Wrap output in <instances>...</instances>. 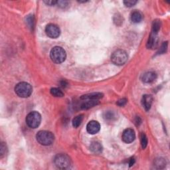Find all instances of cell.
I'll return each instance as SVG.
<instances>
[{"mask_svg": "<svg viewBox=\"0 0 170 170\" xmlns=\"http://www.w3.org/2000/svg\"><path fill=\"white\" fill-rule=\"evenodd\" d=\"M50 56L51 60L54 63H57V64H60V63L65 61L67 54H66V52L64 49L57 46L51 49Z\"/></svg>", "mask_w": 170, "mask_h": 170, "instance_id": "obj_1", "label": "cell"}, {"mask_svg": "<svg viewBox=\"0 0 170 170\" xmlns=\"http://www.w3.org/2000/svg\"><path fill=\"white\" fill-rule=\"evenodd\" d=\"M32 86L25 82L18 83L15 88V93L17 96L21 98L29 97L32 93Z\"/></svg>", "mask_w": 170, "mask_h": 170, "instance_id": "obj_2", "label": "cell"}, {"mask_svg": "<svg viewBox=\"0 0 170 170\" xmlns=\"http://www.w3.org/2000/svg\"><path fill=\"white\" fill-rule=\"evenodd\" d=\"M37 142L43 146H49L54 141V135L49 131H39L36 135Z\"/></svg>", "mask_w": 170, "mask_h": 170, "instance_id": "obj_3", "label": "cell"}, {"mask_svg": "<svg viewBox=\"0 0 170 170\" xmlns=\"http://www.w3.org/2000/svg\"><path fill=\"white\" fill-rule=\"evenodd\" d=\"M54 162L57 168L61 169H69L71 166V160L66 154H58L56 155Z\"/></svg>", "mask_w": 170, "mask_h": 170, "instance_id": "obj_4", "label": "cell"}, {"mask_svg": "<svg viewBox=\"0 0 170 170\" xmlns=\"http://www.w3.org/2000/svg\"><path fill=\"white\" fill-rule=\"evenodd\" d=\"M41 121V116L38 112H30L26 117V123L31 128H36L39 126Z\"/></svg>", "mask_w": 170, "mask_h": 170, "instance_id": "obj_5", "label": "cell"}, {"mask_svg": "<svg viewBox=\"0 0 170 170\" xmlns=\"http://www.w3.org/2000/svg\"><path fill=\"white\" fill-rule=\"evenodd\" d=\"M128 54L126 52L122 49L117 50L112 53L111 60L112 63L116 65H122L125 64L128 60Z\"/></svg>", "mask_w": 170, "mask_h": 170, "instance_id": "obj_6", "label": "cell"}, {"mask_svg": "<svg viewBox=\"0 0 170 170\" xmlns=\"http://www.w3.org/2000/svg\"><path fill=\"white\" fill-rule=\"evenodd\" d=\"M45 32L47 36L49 37L50 38L55 39L60 35V31L58 26L51 24L47 25L45 28Z\"/></svg>", "mask_w": 170, "mask_h": 170, "instance_id": "obj_7", "label": "cell"}, {"mask_svg": "<svg viewBox=\"0 0 170 170\" xmlns=\"http://www.w3.org/2000/svg\"><path fill=\"white\" fill-rule=\"evenodd\" d=\"M135 138H136V134H135L133 129L128 128L124 131L122 134V140L125 143H131L135 140Z\"/></svg>", "mask_w": 170, "mask_h": 170, "instance_id": "obj_8", "label": "cell"}, {"mask_svg": "<svg viewBox=\"0 0 170 170\" xmlns=\"http://www.w3.org/2000/svg\"><path fill=\"white\" fill-rule=\"evenodd\" d=\"M100 124L95 120H92L88 123L86 126V130L89 134H95L100 131Z\"/></svg>", "mask_w": 170, "mask_h": 170, "instance_id": "obj_9", "label": "cell"}, {"mask_svg": "<svg viewBox=\"0 0 170 170\" xmlns=\"http://www.w3.org/2000/svg\"><path fill=\"white\" fill-rule=\"evenodd\" d=\"M103 97V94L100 93H93L85 94L81 96L80 99L83 100H99Z\"/></svg>", "mask_w": 170, "mask_h": 170, "instance_id": "obj_10", "label": "cell"}, {"mask_svg": "<svg viewBox=\"0 0 170 170\" xmlns=\"http://www.w3.org/2000/svg\"><path fill=\"white\" fill-rule=\"evenodd\" d=\"M152 100H153V99H152L151 95L145 94L143 96L142 100V104L143 107L144 108L146 111H148L149 109H150L152 104Z\"/></svg>", "mask_w": 170, "mask_h": 170, "instance_id": "obj_11", "label": "cell"}, {"mask_svg": "<svg viewBox=\"0 0 170 170\" xmlns=\"http://www.w3.org/2000/svg\"><path fill=\"white\" fill-rule=\"evenodd\" d=\"M158 44V37L157 34L152 33L149 36L148 43H147V47L149 49H154L157 46Z\"/></svg>", "mask_w": 170, "mask_h": 170, "instance_id": "obj_12", "label": "cell"}, {"mask_svg": "<svg viewBox=\"0 0 170 170\" xmlns=\"http://www.w3.org/2000/svg\"><path fill=\"white\" fill-rule=\"evenodd\" d=\"M157 75L154 72H147V73L143 74L142 80L145 83H151L154 82V80L156 79Z\"/></svg>", "mask_w": 170, "mask_h": 170, "instance_id": "obj_13", "label": "cell"}, {"mask_svg": "<svg viewBox=\"0 0 170 170\" xmlns=\"http://www.w3.org/2000/svg\"><path fill=\"white\" fill-rule=\"evenodd\" d=\"M99 100H85L84 103L82 104L81 108L82 109H89L92 107L99 105Z\"/></svg>", "mask_w": 170, "mask_h": 170, "instance_id": "obj_14", "label": "cell"}, {"mask_svg": "<svg viewBox=\"0 0 170 170\" xmlns=\"http://www.w3.org/2000/svg\"><path fill=\"white\" fill-rule=\"evenodd\" d=\"M131 21L134 23V24H138L140 23L142 19V15L139 11H135L134 12H132L131 14Z\"/></svg>", "mask_w": 170, "mask_h": 170, "instance_id": "obj_15", "label": "cell"}, {"mask_svg": "<svg viewBox=\"0 0 170 170\" xmlns=\"http://www.w3.org/2000/svg\"><path fill=\"white\" fill-rule=\"evenodd\" d=\"M91 149L95 154H100L102 152V148L100 143L95 142L92 143V144L91 145Z\"/></svg>", "mask_w": 170, "mask_h": 170, "instance_id": "obj_16", "label": "cell"}, {"mask_svg": "<svg viewBox=\"0 0 170 170\" xmlns=\"http://www.w3.org/2000/svg\"><path fill=\"white\" fill-rule=\"evenodd\" d=\"M83 114H80L74 118L73 120V126L74 128H78L79 126L81 124L83 120Z\"/></svg>", "mask_w": 170, "mask_h": 170, "instance_id": "obj_17", "label": "cell"}, {"mask_svg": "<svg viewBox=\"0 0 170 170\" xmlns=\"http://www.w3.org/2000/svg\"><path fill=\"white\" fill-rule=\"evenodd\" d=\"M51 94L54 97H63L64 94L61 90L57 88H53L51 89Z\"/></svg>", "mask_w": 170, "mask_h": 170, "instance_id": "obj_18", "label": "cell"}, {"mask_svg": "<svg viewBox=\"0 0 170 170\" xmlns=\"http://www.w3.org/2000/svg\"><path fill=\"white\" fill-rule=\"evenodd\" d=\"M160 21L159 20H155L153 22V25H152V33L157 34L158 31H159L160 29Z\"/></svg>", "mask_w": 170, "mask_h": 170, "instance_id": "obj_19", "label": "cell"}, {"mask_svg": "<svg viewBox=\"0 0 170 170\" xmlns=\"http://www.w3.org/2000/svg\"><path fill=\"white\" fill-rule=\"evenodd\" d=\"M141 144L143 149H145L148 145V138H147L146 134L142 133L141 134Z\"/></svg>", "mask_w": 170, "mask_h": 170, "instance_id": "obj_20", "label": "cell"}, {"mask_svg": "<svg viewBox=\"0 0 170 170\" xmlns=\"http://www.w3.org/2000/svg\"><path fill=\"white\" fill-rule=\"evenodd\" d=\"M165 166H166V162H165V160H164L163 159H159L155 161V166H156L157 169L163 168Z\"/></svg>", "mask_w": 170, "mask_h": 170, "instance_id": "obj_21", "label": "cell"}, {"mask_svg": "<svg viewBox=\"0 0 170 170\" xmlns=\"http://www.w3.org/2000/svg\"><path fill=\"white\" fill-rule=\"evenodd\" d=\"M167 48H168V43L165 42L163 43V45H162V47L160 49L159 51H158V54H163L165 53L167 50Z\"/></svg>", "mask_w": 170, "mask_h": 170, "instance_id": "obj_22", "label": "cell"}, {"mask_svg": "<svg viewBox=\"0 0 170 170\" xmlns=\"http://www.w3.org/2000/svg\"><path fill=\"white\" fill-rule=\"evenodd\" d=\"M137 3L136 1H132V0H128V1H124V4L126 7H132Z\"/></svg>", "mask_w": 170, "mask_h": 170, "instance_id": "obj_23", "label": "cell"}, {"mask_svg": "<svg viewBox=\"0 0 170 170\" xmlns=\"http://www.w3.org/2000/svg\"><path fill=\"white\" fill-rule=\"evenodd\" d=\"M34 20H33V17L32 16H30V17H28L27 19V25L29 26V27H33V22Z\"/></svg>", "mask_w": 170, "mask_h": 170, "instance_id": "obj_24", "label": "cell"}, {"mask_svg": "<svg viewBox=\"0 0 170 170\" xmlns=\"http://www.w3.org/2000/svg\"><path fill=\"white\" fill-rule=\"evenodd\" d=\"M126 102H127V100L126 99H122L117 102V105L119 106H124V105H126Z\"/></svg>", "mask_w": 170, "mask_h": 170, "instance_id": "obj_25", "label": "cell"}, {"mask_svg": "<svg viewBox=\"0 0 170 170\" xmlns=\"http://www.w3.org/2000/svg\"><path fill=\"white\" fill-rule=\"evenodd\" d=\"M5 154V146L4 144V143H1V147H0V155L2 157L3 155Z\"/></svg>", "mask_w": 170, "mask_h": 170, "instance_id": "obj_26", "label": "cell"}, {"mask_svg": "<svg viewBox=\"0 0 170 170\" xmlns=\"http://www.w3.org/2000/svg\"><path fill=\"white\" fill-rule=\"evenodd\" d=\"M59 5V6L60 7H65L67 5V1H59L57 3Z\"/></svg>", "mask_w": 170, "mask_h": 170, "instance_id": "obj_27", "label": "cell"}, {"mask_svg": "<svg viewBox=\"0 0 170 170\" xmlns=\"http://www.w3.org/2000/svg\"><path fill=\"white\" fill-rule=\"evenodd\" d=\"M105 118H107V119H108V118L112 119V118H113V113H112V112H106Z\"/></svg>", "mask_w": 170, "mask_h": 170, "instance_id": "obj_28", "label": "cell"}, {"mask_svg": "<svg viewBox=\"0 0 170 170\" xmlns=\"http://www.w3.org/2000/svg\"><path fill=\"white\" fill-rule=\"evenodd\" d=\"M44 2L48 5H54L57 4V1H45Z\"/></svg>", "mask_w": 170, "mask_h": 170, "instance_id": "obj_29", "label": "cell"}, {"mask_svg": "<svg viewBox=\"0 0 170 170\" xmlns=\"http://www.w3.org/2000/svg\"><path fill=\"white\" fill-rule=\"evenodd\" d=\"M135 162V160L134 159V158H132V159L130 160V162H129V165L130 166H133L134 165V163Z\"/></svg>", "mask_w": 170, "mask_h": 170, "instance_id": "obj_30", "label": "cell"}]
</instances>
